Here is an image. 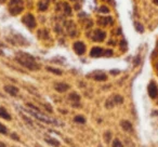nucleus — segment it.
I'll return each instance as SVG.
<instances>
[{
  "instance_id": "f257e3e1",
  "label": "nucleus",
  "mask_w": 158,
  "mask_h": 147,
  "mask_svg": "<svg viewBox=\"0 0 158 147\" xmlns=\"http://www.w3.org/2000/svg\"><path fill=\"white\" fill-rule=\"evenodd\" d=\"M15 59H16V61L21 64V65H23L24 67L28 68V69H31V70L39 69V65H38L37 62L35 61V59H34L31 55L27 54V53L18 52Z\"/></svg>"
},
{
  "instance_id": "f03ea898",
  "label": "nucleus",
  "mask_w": 158,
  "mask_h": 147,
  "mask_svg": "<svg viewBox=\"0 0 158 147\" xmlns=\"http://www.w3.org/2000/svg\"><path fill=\"white\" fill-rule=\"evenodd\" d=\"M26 112H28L29 114L33 115V116L35 117L36 119L42 121V122L49 123V125H56V121H55L54 119H52V118H50V117L46 116L44 114H41V112H40V110H36V109H33V108H28Z\"/></svg>"
},
{
  "instance_id": "7ed1b4c3",
  "label": "nucleus",
  "mask_w": 158,
  "mask_h": 147,
  "mask_svg": "<svg viewBox=\"0 0 158 147\" xmlns=\"http://www.w3.org/2000/svg\"><path fill=\"white\" fill-rule=\"evenodd\" d=\"M23 10V1L22 0H11L9 5V11L12 15H16Z\"/></svg>"
},
{
  "instance_id": "20e7f679",
  "label": "nucleus",
  "mask_w": 158,
  "mask_h": 147,
  "mask_svg": "<svg viewBox=\"0 0 158 147\" xmlns=\"http://www.w3.org/2000/svg\"><path fill=\"white\" fill-rule=\"evenodd\" d=\"M23 22H24V24L26 25L27 27H29V28H35L36 27V20H35V18H34V15H31V14L25 15L24 18H23Z\"/></svg>"
},
{
  "instance_id": "39448f33",
  "label": "nucleus",
  "mask_w": 158,
  "mask_h": 147,
  "mask_svg": "<svg viewBox=\"0 0 158 147\" xmlns=\"http://www.w3.org/2000/svg\"><path fill=\"white\" fill-rule=\"evenodd\" d=\"M123 102V99L120 96V95H115V96H113L112 99H110L107 102H106V107L110 108L113 107V106H115L116 104H121Z\"/></svg>"
},
{
  "instance_id": "423d86ee",
  "label": "nucleus",
  "mask_w": 158,
  "mask_h": 147,
  "mask_svg": "<svg viewBox=\"0 0 158 147\" xmlns=\"http://www.w3.org/2000/svg\"><path fill=\"white\" fill-rule=\"evenodd\" d=\"M147 91H148V95L152 97V99H156L158 95V88L157 86H156L155 82L152 81L151 84H148V87H147Z\"/></svg>"
},
{
  "instance_id": "0eeeda50",
  "label": "nucleus",
  "mask_w": 158,
  "mask_h": 147,
  "mask_svg": "<svg viewBox=\"0 0 158 147\" xmlns=\"http://www.w3.org/2000/svg\"><path fill=\"white\" fill-rule=\"evenodd\" d=\"M74 50L78 55H82L86 52V46L84 44V42L77 41V42H75V44H74Z\"/></svg>"
},
{
  "instance_id": "6e6552de",
  "label": "nucleus",
  "mask_w": 158,
  "mask_h": 147,
  "mask_svg": "<svg viewBox=\"0 0 158 147\" xmlns=\"http://www.w3.org/2000/svg\"><path fill=\"white\" fill-rule=\"evenodd\" d=\"M105 36H106L105 31H101V29H97V31H94V35H93V40L98 42H101L105 39Z\"/></svg>"
},
{
  "instance_id": "1a4fd4ad",
  "label": "nucleus",
  "mask_w": 158,
  "mask_h": 147,
  "mask_svg": "<svg viewBox=\"0 0 158 147\" xmlns=\"http://www.w3.org/2000/svg\"><path fill=\"white\" fill-rule=\"evenodd\" d=\"M54 88L57 92L63 93V92H66V91L69 89V86H68L67 84H63V82H57V84H55Z\"/></svg>"
},
{
  "instance_id": "9d476101",
  "label": "nucleus",
  "mask_w": 158,
  "mask_h": 147,
  "mask_svg": "<svg viewBox=\"0 0 158 147\" xmlns=\"http://www.w3.org/2000/svg\"><path fill=\"white\" fill-rule=\"evenodd\" d=\"M104 52H105V51H104L102 48H99V47H95V48H93L92 50H91L90 55H91L92 57H100V56H103V55H104Z\"/></svg>"
},
{
  "instance_id": "9b49d317",
  "label": "nucleus",
  "mask_w": 158,
  "mask_h": 147,
  "mask_svg": "<svg viewBox=\"0 0 158 147\" xmlns=\"http://www.w3.org/2000/svg\"><path fill=\"white\" fill-rule=\"evenodd\" d=\"M5 90H6V92L9 93V94L12 95V96H16V95L19 94V89L14 86H6Z\"/></svg>"
},
{
  "instance_id": "f8f14e48",
  "label": "nucleus",
  "mask_w": 158,
  "mask_h": 147,
  "mask_svg": "<svg viewBox=\"0 0 158 147\" xmlns=\"http://www.w3.org/2000/svg\"><path fill=\"white\" fill-rule=\"evenodd\" d=\"M0 117L2 119H5V120H11V115L3 107H0Z\"/></svg>"
},
{
  "instance_id": "ddd939ff",
  "label": "nucleus",
  "mask_w": 158,
  "mask_h": 147,
  "mask_svg": "<svg viewBox=\"0 0 158 147\" xmlns=\"http://www.w3.org/2000/svg\"><path fill=\"white\" fill-rule=\"evenodd\" d=\"M120 125H121V128H123L125 131H127V132H131L132 131V125H131V122H129V121H127V120H123L120 122Z\"/></svg>"
},
{
  "instance_id": "4468645a",
  "label": "nucleus",
  "mask_w": 158,
  "mask_h": 147,
  "mask_svg": "<svg viewBox=\"0 0 158 147\" xmlns=\"http://www.w3.org/2000/svg\"><path fill=\"white\" fill-rule=\"evenodd\" d=\"M48 6H49L48 0H41V1L38 3V8H39L40 11H46V10L48 9Z\"/></svg>"
},
{
  "instance_id": "2eb2a0df",
  "label": "nucleus",
  "mask_w": 158,
  "mask_h": 147,
  "mask_svg": "<svg viewBox=\"0 0 158 147\" xmlns=\"http://www.w3.org/2000/svg\"><path fill=\"white\" fill-rule=\"evenodd\" d=\"M44 141H46V142L48 143L49 145H51V146H54V147H59L60 146V142L57 140H55V138H53V137L44 138Z\"/></svg>"
},
{
  "instance_id": "dca6fc26",
  "label": "nucleus",
  "mask_w": 158,
  "mask_h": 147,
  "mask_svg": "<svg viewBox=\"0 0 158 147\" xmlns=\"http://www.w3.org/2000/svg\"><path fill=\"white\" fill-rule=\"evenodd\" d=\"M94 79L98 80V81H104V80L107 79V77H106V75L104 72H97L94 75Z\"/></svg>"
},
{
  "instance_id": "f3484780",
  "label": "nucleus",
  "mask_w": 158,
  "mask_h": 147,
  "mask_svg": "<svg viewBox=\"0 0 158 147\" xmlns=\"http://www.w3.org/2000/svg\"><path fill=\"white\" fill-rule=\"evenodd\" d=\"M69 100L73 102H79L80 101V96L76 93H70L69 94Z\"/></svg>"
},
{
  "instance_id": "a211bd4d",
  "label": "nucleus",
  "mask_w": 158,
  "mask_h": 147,
  "mask_svg": "<svg viewBox=\"0 0 158 147\" xmlns=\"http://www.w3.org/2000/svg\"><path fill=\"white\" fill-rule=\"evenodd\" d=\"M74 120L76 121V122H78V123H85V122H86V118H85L84 116H76Z\"/></svg>"
},
{
  "instance_id": "6ab92c4d",
  "label": "nucleus",
  "mask_w": 158,
  "mask_h": 147,
  "mask_svg": "<svg viewBox=\"0 0 158 147\" xmlns=\"http://www.w3.org/2000/svg\"><path fill=\"white\" fill-rule=\"evenodd\" d=\"M113 147H123V143L120 142L119 140H114L113 141V145H112Z\"/></svg>"
},
{
  "instance_id": "aec40b11",
  "label": "nucleus",
  "mask_w": 158,
  "mask_h": 147,
  "mask_svg": "<svg viewBox=\"0 0 158 147\" xmlns=\"http://www.w3.org/2000/svg\"><path fill=\"white\" fill-rule=\"evenodd\" d=\"M47 69H48L49 71H51V72H54V74H56V75H62V71H61V70H57V69H55V68L48 67Z\"/></svg>"
},
{
  "instance_id": "412c9836",
  "label": "nucleus",
  "mask_w": 158,
  "mask_h": 147,
  "mask_svg": "<svg viewBox=\"0 0 158 147\" xmlns=\"http://www.w3.org/2000/svg\"><path fill=\"white\" fill-rule=\"evenodd\" d=\"M0 133H1V134L7 133V128H6V125H2L1 122H0Z\"/></svg>"
},
{
  "instance_id": "4be33fe9",
  "label": "nucleus",
  "mask_w": 158,
  "mask_h": 147,
  "mask_svg": "<svg viewBox=\"0 0 158 147\" xmlns=\"http://www.w3.org/2000/svg\"><path fill=\"white\" fill-rule=\"evenodd\" d=\"M64 7H65V13L66 15H69L72 13V10H70V7L67 5V3H64Z\"/></svg>"
},
{
  "instance_id": "5701e85b",
  "label": "nucleus",
  "mask_w": 158,
  "mask_h": 147,
  "mask_svg": "<svg viewBox=\"0 0 158 147\" xmlns=\"http://www.w3.org/2000/svg\"><path fill=\"white\" fill-rule=\"evenodd\" d=\"M110 136H112V133H110V132H106V133H105V135H104V138H105V141H106V142H110Z\"/></svg>"
},
{
  "instance_id": "b1692460",
  "label": "nucleus",
  "mask_w": 158,
  "mask_h": 147,
  "mask_svg": "<svg viewBox=\"0 0 158 147\" xmlns=\"http://www.w3.org/2000/svg\"><path fill=\"white\" fill-rule=\"evenodd\" d=\"M101 12H103V13H108L110 10H108V8H106V7H101Z\"/></svg>"
},
{
  "instance_id": "393cba45",
  "label": "nucleus",
  "mask_w": 158,
  "mask_h": 147,
  "mask_svg": "<svg viewBox=\"0 0 158 147\" xmlns=\"http://www.w3.org/2000/svg\"><path fill=\"white\" fill-rule=\"evenodd\" d=\"M112 54H113L112 50H107V51H105V52H104V55H105V56H110Z\"/></svg>"
},
{
  "instance_id": "a878e982",
  "label": "nucleus",
  "mask_w": 158,
  "mask_h": 147,
  "mask_svg": "<svg viewBox=\"0 0 158 147\" xmlns=\"http://www.w3.org/2000/svg\"><path fill=\"white\" fill-rule=\"evenodd\" d=\"M135 26H136V29H138L139 31H141L142 33L143 31V28H142V25H139V24H135Z\"/></svg>"
},
{
  "instance_id": "bb28decb",
  "label": "nucleus",
  "mask_w": 158,
  "mask_h": 147,
  "mask_svg": "<svg viewBox=\"0 0 158 147\" xmlns=\"http://www.w3.org/2000/svg\"><path fill=\"white\" fill-rule=\"evenodd\" d=\"M0 147H6L5 143H2V142H0Z\"/></svg>"
},
{
  "instance_id": "cd10ccee",
  "label": "nucleus",
  "mask_w": 158,
  "mask_h": 147,
  "mask_svg": "<svg viewBox=\"0 0 158 147\" xmlns=\"http://www.w3.org/2000/svg\"><path fill=\"white\" fill-rule=\"evenodd\" d=\"M154 3H155L156 6H158V0H154Z\"/></svg>"
},
{
  "instance_id": "c85d7f7f",
  "label": "nucleus",
  "mask_w": 158,
  "mask_h": 147,
  "mask_svg": "<svg viewBox=\"0 0 158 147\" xmlns=\"http://www.w3.org/2000/svg\"><path fill=\"white\" fill-rule=\"evenodd\" d=\"M0 1H1V2H3V1H6V0H0Z\"/></svg>"
}]
</instances>
